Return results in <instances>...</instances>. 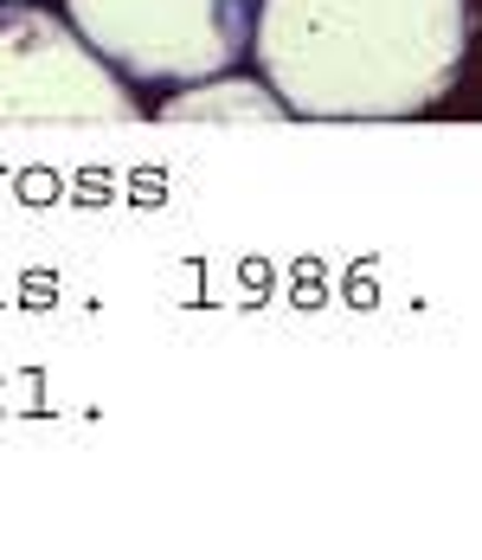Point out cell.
<instances>
[{
  "label": "cell",
  "mask_w": 482,
  "mask_h": 560,
  "mask_svg": "<svg viewBox=\"0 0 482 560\" xmlns=\"http://www.w3.org/2000/svg\"><path fill=\"white\" fill-rule=\"evenodd\" d=\"M470 0H258L251 71L303 122H412L457 91Z\"/></svg>",
  "instance_id": "1"
},
{
  "label": "cell",
  "mask_w": 482,
  "mask_h": 560,
  "mask_svg": "<svg viewBox=\"0 0 482 560\" xmlns=\"http://www.w3.org/2000/svg\"><path fill=\"white\" fill-rule=\"evenodd\" d=\"M64 20L129 91H174L245 65L258 0H64Z\"/></svg>",
  "instance_id": "2"
},
{
  "label": "cell",
  "mask_w": 482,
  "mask_h": 560,
  "mask_svg": "<svg viewBox=\"0 0 482 560\" xmlns=\"http://www.w3.org/2000/svg\"><path fill=\"white\" fill-rule=\"evenodd\" d=\"M0 122H142V91L46 0H0Z\"/></svg>",
  "instance_id": "3"
},
{
  "label": "cell",
  "mask_w": 482,
  "mask_h": 560,
  "mask_svg": "<svg viewBox=\"0 0 482 560\" xmlns=\"http://www.w3.org/2000/svg\"><path fill=\"white\" fill-rule=\"evenodd\" d=\"M155 122H167V129H193V122H207V129H232V122L277 129V122H290V110H283V97L270 91L258 71H238L232 65V71H213V78H193V84L161 91Z\"/></svg>",
  "instance_id": "4"
}]
</instances>
